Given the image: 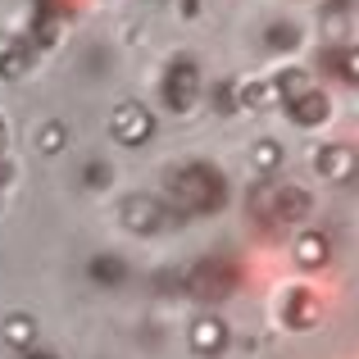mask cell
<instances>
[{"instance_id": "4fadbf2b", "label": "cell", "mask_w": 359, "mask_h": 359, "mask_svg": "<svg viewBox=\"0 0 359 359\" xmlns=\"http://www.w3.org/2000/svg\"><path fill=\"white\" fill-rule=\"evenodd\" d=\"M337 73H341L346 82H359V46H351V50L337 55Z\"/></svg>"}, {"instance_id": "3957f363", "label": "cell", "mask_w": 359, "mask_h": 359, "mask_svg": "<svg viewBox=\"0 0 359 359\" xmlns=\"http://www.w3.org/2000/svg\"><path fill=\"white\" fill-rule=\"evenodd\" d=\"M164 105L168 109H177V114H187V109L196 105V96H201V69H196L191 60H177V64H168V73H164Z\"/></svg>"}, {"instance_id": "ba28073f", "label": "cell", "mask_w": 359, "mask_h": 359, "mask_svg": "<svg viewBox=\"0 0 359 359\" xmlns=\"http://www.w3.org/2000/svg\"><path fill=\"white\" fill-rule=\"evenodd\" d=\"M314 168L323 177H351V168H355V150H346V146H327L323 155L314 159Z\"/></svg>"}, {"instance_id": "7c38bea8", "label": "cell", "mask_w": 359, "mask_h": 359, "mask_svg": "<svg viewBox=\"0 0 359 359\" xmlns=\"http://www.w3.org/2000/svg\"><path fill=\"white\" fill-rule=\"evenodd\" d=\"M27 60H32V55H27L23 46H9V50H0V78H18V73L27 69Z\"/></svg>"}, {"instance_id": "30bf717a", "label": "cell", "mask_w": 359, "mask_h": 359, "mask_svg": "<svg viewBox=\"0 0 359 359\" xmlns=\"http://www.w3.org/2000/svg\"><path fill=\"white\" fill-rule=\"evenodd\" d=\"M123 273H128V269H123L114 255H105V259H91V278H96V282H105V287H118V282H123Z\"/></svg>"}, {"instance_id": "6da1fadb", "label": "cell", "mask_w": 359, "mask_h": 359, "mask_svg": "<svg viewBox=\"0 0 359 359\" xmlns=\"http://www.w3.org/2000/svg\"><path fill=\"white\" fill-rule=\"evenodd\" d=\"M228 201V182L214 164H182L168 173V205L182 214H214Z\"/></svg>"}, {"instance_id": "9c48e42d", "label": "cell", "mask_w": 359, "mask_h": 359, "mask_svg": "<svg viewBox=\"0 0 359 359\" xmlns=\"http://www.w3.org/2000/svg\"><path fill=\"white\" fill-rule=\"evenodd\" d=\"M296 259L305 264V269L323 264V259H327V237H323V232H305V237L296 241Z\"/></svg>"}, {"instance_id": "52a82bcc", "label": "cell", "mask_w": 359, "mask_h": 359, "mask_svg": "<svg viewBox=\"0 0 359 359\" xmlns=\"http://www.w3.org/2000/svg\"><path fill=\"white\" fill-rule=\"evenodd\" d=\"M287 105H291V118L305 123V128H309V123H323V118H327V96H323V91H305V96L287 100Z\"/></svg>"}, {"instance_id": "277c9868", "label": "cell", "mask_w": 359, "mask_h": 359, "mask_svg": "<svg viewBox=\"0 0 359 359\" xmlns=\"http://www.w3.org/2000/svg\"><path fill=\"white\" fill-rule=\"evenodd\" d=\"M109 132H114V141H123V146H141L155 132V118H150L146 105H118L114 118H109Z\"/></svg>"}, {"instance_id": "e0dca14e", "label": "cell", "mask_w": 359, "mask_h": 359, "mask_svg": "<svg viewBox=\"0 0 359 359\" xmlns=\"http://www.w3.org/2000/svg\"><path fill=\"white\" fill-rule=\"evenodd\" d=\"M87 182H91V187H105V182H109V168H105V164H91V168H87Z\"/></svg>"}, {"instance_id": "ac0fdd59", "label": "cell", "mask_w": 359, "mask_h": 359, "mask_svg": "<svg viewBox=\"0 0 359 359\" xmlns=\"http://www.w3.org/2000/svg\"><path fill=\"white\" fill-rule=\"evenodd\" d=\"M0 146H5V123H0Z\"/></svg>"}, {"instance_id": "8992f818", "label": "cell", "mask_w": 359, "mask_h": 359, "mask_svg": "<svg viewBox=\"0 0 359 359\" xmlns=\"http://www.w3.org/2000/svg\"><path fill=\"white\" fill-rule=\"evenodd\" d=\"M123 228L159 232L164 228V205H159L155 196H128V201H123Z\"/></svg>"}, {"instance_id": "7a4b0ae2", "label": "cell", "mask_w": 359, "mask_h": 359, "mask_svg": "<svg viewBox=\"0 0 359 359\" xmlns=\"http://www.w3.org/2000/svg\"><path fill=\"white\" fill-rule=\"evenodd\" d=\"M255 205H259V214H269L278 223H296L309 214V196L300 187H287V182H264L255 191Z\"/></svg>"}, {"instance_id": "9a60e30c", "label": "cell", "mask_w": 359, "mask_h": 359, "mask_svg": "<svg viewBox=\"0 0 359 359\" xmlns=\"http://www.w3.org/2000/svg\"><path fill=\"white\" fill-rule=\"evenodd\" d=\"M273 46H296V27L278 23V27H273Z\"/></svg>"}, {"instance_id": "2e32d148", "label": "cell", "mask_w": 359, "mask_h": 359, "mask_svg": "<svg viewBox=\"0 0 359 359\" xmlns=\"http://www.w3.org/2000/svg\"><path fill=\"white\" fill-rule=\"evenodd\" d=\"M255 159H259V168H273V164H278V146H273V141H264V146L255 150Z\"/></svg>"}, {"instance_id": "5bb4252c", "label": "cell", "mask_w": 359, "mask_h": 359, "mask_svg": "<svg viewBox=\"0 0 359 359\" xmlns=\"http://www.w3.org/2000/svg\"><path fill=\"white\" fill-rule=\"evenodd\" d=\"M60 141H64V128H60V123H46V128H41V150L50 155V150H60Z\"/></svg>"}, {"instance_id": "5b68a950", "label": "cell", "mask_w": 359, "mask_h": 359, "mask_svg": "<svg viewBox=\"0 0 359 359\" xmlns=\"http://www.w3.org/2000/svg\"><path fill=\"white\" fill-rule=\"evenodd\" d=\"M237 287V273H232V264L228 259H205V264H196V273H191V291L196 296H205V300H219V296H228V291Z\"/></svg>"}, {"instance_id": "8fae6325", "label": "cell", "mask_w": 359, "mask_h": 359, "mask_svg": "<svg viewBox=\"0 0 359 359\" xmlns=\"http://www.w3.org/2000/svg\"><path fill=\"white\" fill-rule=\"evenodd\" d=\"M196 351H219L223 346V323H214V318H205V323H196Z\"/></svg>"}, {"instance_id": "d6986e66", "label": "cell", "mask_w": 359, "mask_h": 359, "mask_svg": "<svg viewBox=\"0 0 359 359\" xmlns=\"http://www.w3.org/2000/svg\"><path fill=\"white\" fill-rule=\"evenodd\" d=\"M0 187H5V173H0Z\"/></svg>"}]
</instances>
